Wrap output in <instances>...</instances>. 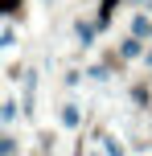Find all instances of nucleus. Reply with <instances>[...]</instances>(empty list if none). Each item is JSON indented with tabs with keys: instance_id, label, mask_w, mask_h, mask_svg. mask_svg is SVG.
<instances>
[{
	"instance_id": "1",
	"label": "nucleus",
	"mask_w": 152,
	"mask_h": 156,
	"mask_svg": "<svg viewBox=\"0 0 152 156\" xmlns=\"http://www.w3.org/2000/svg\"><path fill=\"white\" fill-rule=\"evenodd\" d=\"M21 8V0H0V12H16Z\"/></svg>"
}]
</instances>
